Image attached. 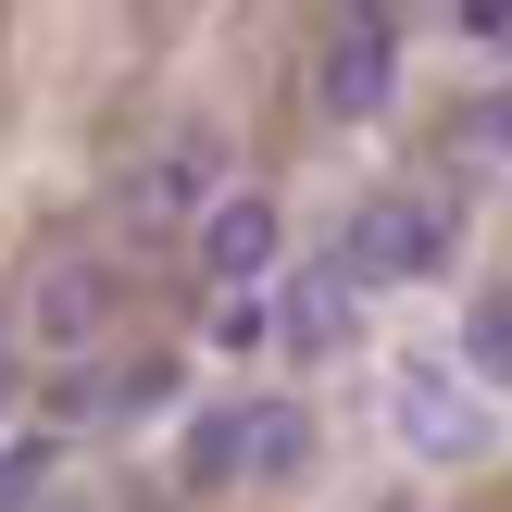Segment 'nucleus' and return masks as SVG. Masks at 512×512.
Wrapping results in <instances>:
<instances>
[{
    "label": "nucleus",
    "instance_id": "nucleus-1",
    "mask_svg": "<svg viewBox=\"0 0 512 512\" xmlns=\"http://www.w3.org/2000/svg\"><path fill=\"white\" fill-rule=\"evenodd\" d=\"M438 250H450V213L413 200V188L350 200V225H338V275L350 288H413V275H438Z\"/></svg>",
    "mask_w": 512,
    "mask_h": 512
},
{
    "label": "nucleus",
    "instance_id": "nucleus-2",
    "mask_svg": "<svg viewBox=\"0 0 512 512\" xmlns=\"http://www.w3.org/2000/svg\"><path fill=\"white\" fill-rule=\"evenodd\" d=\"M388 425H400V450H425V463H475V450H488V400H475L438 350L388 375Z\"/></svg>",
    "mask_w": 512,
    "mask_h": 512
},
{
    "label": "nucleus",
    "instance_id": "nucleus-3",
    "mask_svg": "<svg viewBox=\"0 0 512 512\" xmlns=\"http://www.w3.org/2000/svg\"><path fill=\"white\" fill-rule=\"evenodd\" d=\"M388 88H400V25L388 13H338V38L313 63V100L338 125H363V113H388Z\"/></svg>",
    "mask_w": 512,
    "mask_h": 512
},
{
    "label": "nucleus",
    "instance_id": "nucleus-4",
    "mask_svg": "<svg viewBox=\"0 0 512 512\" xmlns=\"http://www.w3.org/2000/svg\"><path fill=\"white\" fill-rule=\"evenodd\" d=\"M275 238H288V225H275L263 188H225L213 213H200V263L225 275V300H250V275H275Z\"/></svg>",
    "mask_w": 512,
    "mask_h": 512
},
{
    "label": "nucleus",
    "instance_id": "nucleus-5",
    "mask_svg": "<svg viewBox=\"0 0 512 512\" xmlns=\"http://www.w3.org/2000/svg\"><path fill=\"white\" fill-rule=\"evenodd\" d=\"M100 313H113V275H100V263H50V275H38V300H25L38 350H88V338H100Z\"/></svg>",
    "mask_w": 512,
    "mask_h": 512
},
{
    "label": "nucleus",
    "instance_id": "nucleus-6",
    "mask_svg": "<svg viewBox=\"0 0 512 512\" xmlns=\"http://www.w3.org/2000/svg\"><path fill=\"white\" fill-rule=\"evenodd\" d=\"M313 463V413L300 400H238V475H300Z\"/></svg>",
    "mask_w": 512,
    "mask_h": 512
},
{
    "label": "nucleus",
    "instance_id": "nucleus-7",
    "mask_svg": "<svg viewBox=\"0 0 512 512\" xmlns=\"http://www.w3.org/2000/svg\"><path fill=\"white\" fill-rule=\"evenodd\" d=\"M275 338H288L300 363H313V350H338V338H350V275H338V263H325V275H300V288H288V313H275Z\"/></svg>",
    "mask_w": 512,
    "mask_h": 512
},
{
    "label": "nucleus",
    "instance_id": "nucleus-8",
    "mask_svg": "<svg viewBox=\"0 0 512 512\" xmlns=\"http://www.w3.org/2000/svg\"><path fill=\"white\" fill-rule=\"evenodd\" d=\"M238 475V400H213V413H188V450H175V488H225Z\"/></svg>",
    "mask_w": 512,
    "mask_h": 512
},
{
    "label": "nucleus",
    "instance_id": "nucleus-9",
    "mask_svg": "<svg viewBox=\"0 0 512 512\" xmlns=\"http://www.w3.org/2000/svg\"><path fill=\"white\" fill-rule=\"evenodd\" d=\"M463 363L488 375V388H512V288H488V300L463 313Z\"/></svg>",
    "mask_w": 512,
    "mask_h": 512
},
{
    "label": "nucleus",
    "instance_id": "nucleus-10",
    "mask_svg": "<svg viewBox=\"0 0 512 512\" xmlns=\"http://www.w3.org/2000/svg\"><path fill=\"white\" fill-rule=\"evenodd\" d=\"M213 163H225L213 138H175V150H163V175H150V200H213Z\"/></svg>",
    "mask_w": 512,
    "mask_h": 512
},
{
    "label": "nucleus",
    "instance_id": "nucleus-11",
    "mask_svg": "<svg viewBox=\"0 0 512 512\" xmlns=\"http://www.w3.org/2000/svg\"><path fill=\"white\" fill-rule=\"evenodd\" d=\"M50 463H63V450H50V438H13V450H0V500H13V512H38V488H50Z\"/></svg>",
    "mask_w": 512,
    "mask_h": 512
},
{
    "label": "nucleus",
    "instance_id": "nucleus-12",
    "mask_svg": "<svg viewBox=\"0 0 512 512\" xmlns=\"http://www.w3.org/2000/svg\"><path fill=\"white\" fill-rule=\"evenodd\" d=\"M100 400H113L125 425H138V413H175V363H125V375H113Z\"/></svg>",
    "mask_w": 512,
    "mask_h": 512
},
{
    "label": "nucleus",
    "instance_id": "nucleus-13",
    "mask_svg": "<svg viewBox=\"0 0 512 512\" xmlns=\"http://www.w3.org/2000/svg\"><path fill=\"white\" fill-rule=\"evenodd\" d=\"M463 38H488V50H512V0H475V13H463Z\"/></svg>",
    "mask_w": 512,
    "mask_h": 512
},
{
    "label": "nucleus",
    "instance_id": "nucleus-14",
    "mask_svg": "<svg viewBox=\"0 0 512 512\" xmlns=\"http://www.w3.org/2000/svg\"><path fill=\"white\" fill-rule=\"evenodd\" d=\"M0 413H13V313H0Z\"/></svg>",
    "mask_w": 512,
    "mask_h": 512
},
{
    "label": "nucleus",
    "instance_id": "nucleus-15",
    "mask_svg": "<svg viewBox=\"0 0 512 512\" xmlns=\"http://www.w3.org/2000/svg\"><path fill=\"white\" fill-rule=\"evenodd\" d=\"M138 512H175V500H138Z\"/></svg>",
    "mask_w": 512,
    "mask_h": 512
}]
</instances>
